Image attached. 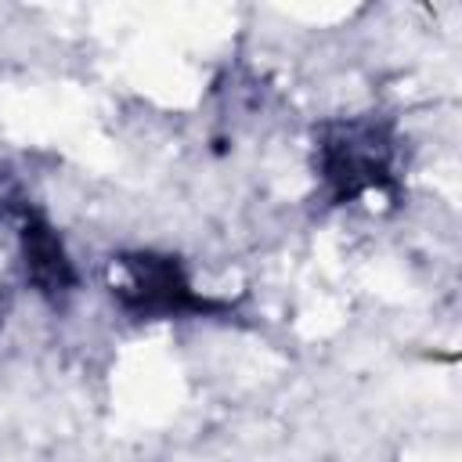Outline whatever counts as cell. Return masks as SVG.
Segmentation results:
<instances>
[{
	"label": "cell",
	"instance_id": "2",
	"mask_svg": "<svg viewBox=\"0 0 462 462\" xmlns=\"http://www.w3.org/2000/svg\"><path fill=\"white\" fill-rule=\"evenodd\" d=\"M112 296L141 318H173L191 310H213L206 296L191 289L180 263L173 256L155 253H126L112 263Z\"/></svg>",
	"mask_w": 462,
	"mask_h": 462
},
{
	"label": "cell",
	"instance_id": "1",
	"mask_svg": "<svg viewBox=\"0 0 462 462\" xmlns=\"http://www.w3.org/2000/svg\"><path fill=\"white\" fill-rule=\"evenodd\" d=\"M393 137L375 119L328 123L318 137V173L336 202H357L393 180Z\"/></svg>",
	"mask_w": 462,
	"mask_h": 462
},
{
	"label": "cell",
	"instance_id": "3",
	"mask_svg": "<svg viewBox=\"0 0 462 462\" xmlns=\"http://www.w3.org/2000/svg\"><path fill=\"white\" fill-rule=\"evenodd\" d=\"M22 253H25V274L36 282L40 292L61 296L76 285V271H72L65 245L58 242L51 224H43L32 213H25V220H22Z\"/></svg>",
	"mask_w": 462,
	"mask_h": 462
}]
</instances>
